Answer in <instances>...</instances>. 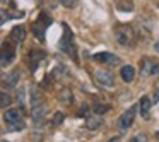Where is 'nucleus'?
<instances>
[{
	"label": "nucleus",
	"mask_w": 159,
	"mask_h": 142,
	"mask_svg": "<svg viewBox=\"0 0 159 142\" xmlns=\"http://www.w3.org/2000/svg\"><path fill=\"white\" fill-rule=\"evenodd\" d=\"M116 39L120 45H132L135 39V33L130 26H120L116 28Z\"/></svg>",
	"instance_id": "nucleus-6"
},
{
	"label": "nucleus",
	"mask_w": 159,
	"mask_h": 142,
	"mask_svg": "<svg viewBox=\"0 0 159 142\" xmlns=\"http://www.w3.org/2000/svg\"><path fill=\"white\" fill-rule=\"evenodd\" d=\"M93 110H94L96 115H103V113H106V111L110 110V106H108V104H103V103H96L93 106Z\"/></svg>",
	"instance_id": "nucleus-18"
},
{
	"label": "nucleus",
	"mask_w": 159,
	"mask_h": 142,
	"mask_svg": "<svg viewBox=\"0 0 159 142\" xmlns=\"http://www.w3.org/2000/svg\"><path fill=\"white\" fill-rule=\"evenodd\" d=\"M7 17H9V14H5V12L0 9V26H2L5 21H7Z\"/></svg>",
	"instance_id": "nucleus-23"
},
{
	"label": "nucleus",
	"mask_w": 159,
	"mask_h": 142,
	"mask_svg": "<svg viewBox=\"0 0 159 142\" xmlns=\"http://www.w3.org/2000/svg\"><path fill=\"white\" fill-rule=\"evenodd\" d=\"M63 121V113H60V111H57L55 115H53V125H60Z\"/></svg>",
	"instance_id": "nucleus-20"
},
{
	"label": "nucleus",
	"mask_w": 159,
	"mask_h": 142,
	"mask_svg": "<svg viewBox=\"0 0 159 142\" xmlns=\"http://www.w3.org/2000/svg\"><path fill=\"white\" fill-rule=\"evenodd\" d=\"M93 60L101 62V63H106V65H118V63H120V58H118L116 55H113V53H106V52L93 55Z\"/></svg>",
	"instance_id": "nucleus-9"
},
{
	"label": "nucleus",
	"mask_w": 159,
	"mask_h": 142,
	"mask_svg": "<svg viewBox=\"0 0 159 142\" xmlns=\"http://www.w3.org/2000/svg\"><path fill=\"white\" fill-rule=\"evenodd\" d=\"M11 103H12V98L9 96V94H5V93L0 91V108H7Z\"/></svg>",
	"instance_id": "nucleus-17"
},
{
	"label": "nucleus",
	"mask_w": 159,
	"mask_h": 142,
	"mask_svg": "<svg viewBox=\"0 0 159 142\" xmlns=\"http://www.w3.org/2000/svg\"><path fill=\"white\" fill-rule=\"evenodd\" d=\"M154 50L159 53V41H156V45H154Z\"/></svg>",
	"instance_id": "nucleus-25"
},
{
	"label": "nucleus",
	"mask_w": 159,
	"mask_h": 142,
	"mask_svg": "<svg viewBox=\"0 0 159 142\" xmlns=\"http://www.w3.org/2000/svg\"><path fill=\"white\" fill-rule=\"evenodd\" d=\"M140 115L144 118H147L149 117V111H151V106H152V101H151V98L149 96H142V99H140Z\"/></svg>",
	"instance_id": "nucleus-14"
},
{
	"label": "nucleus",
	"mask_w": 159,
	"mask_h": 142,
	"mask_svg": "<svg viewBox=\"0 0 159 142\" xmlns=\"http://www.w3.org/2000/svg\"><path fill=\"white\" fill-rule=\"evenodd\" d=\"M31 115H33L34 125L43 123V120L46 117V103L36 87H33V91H31Z\"/></svg>",
	"instance_id": "nucleus-1"
},
{
	"label": "nucleus",
	"mask_w": 159,
	"mask_h": 142,
	"mask_svg": "<svg viewBox=\"0 0 159 142\" xmlns=\"http://www.w3.org/2000/svg\"><path fill=\"white\" fill-rule=\"evenodd\" d=\"M58 2L63 5V7H67V9L75 7V4H77V0H58Z\"/></svg>",
	"instance_id": "nucleus-19"
},
{
	"label": "nucleus",
	"mask_w": 159,
	"mask_h": 142,
	"mask_svg": "<svg viewBox=\"0 0 159 142\" xmlns=\"http://www.w3.org/2000/svg\"><path fill=\"white\" fill-rule=\"evenodd\" d=\"M135 115H137V106H130V108H128V110L120 117L118 125H120V128H121L123 132L127 130V128H130V125L134 123V120H135Z\"/></svg>",
	"instance_id": "nucleus-7"
},
{
	"label": "nucleus",
	"mask_w": 159,
	"mask_h": 142,
	"mask_svg": "<svg viewBox=\"0 0 159 142\" xmlns=\"http://www.w3.org/2000/svg\"><path fill=\"white\" fill-rule=\"evenodd\" d=\"M24 38H26V29L22 28V26H16V28H12V31H11V39L14 43H21V41H24Z\"/></svg>",
	"instance_id": "nucleus-13"
},
{
	"label": "nucleus",
	"mask_w": 159,
	"mask_h": 142,
	"mask_svg": "<svg viewBox=\"0 0 159 142\" xmlns=\"http://www.w3.org/2000/svg\"><path fill=\"white\" fill-rule=\"evenodd\" d=\"M46 57V53L43 52V50H36V48H33L31 52H29V63H31V70H36V67H38V63L41 62L43 58Z\"/></svg>",
	"instance_id": "nucleus-10"
},
{
	"label": "nucleus",
	"mask_w": 159,
	"mask_h": 142,
	"mask_svg": "<svg viewBox=\"0 0 159 142\" xmlns=\"http://www.w3.org/2000/svg\"><path fill=\"white\" fill-rule=\"evenodd\" d=\"M4 120L12 130H22L24 128V120H22V115L19 110L16 108H7L4 113Z\"/></svg>",
	"instance_id": "nucleus-3"
},
{
	"label": "nucleus",
	"mask_w": 159,
	"mask_h": 142,
	"mask_svg": "<svg viewBox=\"0 0 159 142\" xmlns=\"http://www.w3.org/2000/svg\"><path fill=\"white\" fill-rule=\"evenodd\" d=\"M101 123H103V120L99 118V115H96V117H87V118H86V127L89 128V130L98 128Z\"/></svg>",
	"instance_id": "nucleus-16"
},
{
	"label": "nucleus",
	"mask_w": 159,
	"mask_h": 142,
	"mask_svg": "<svg viewBox=\"0 0 159 142\" xmlns=\"http://www.w3.org/2000/svg\"><path fill=\"white\" fill-rule=\"evenodd\" d=\"M94 77H96L98 82L103 84V86H106V87L115 84V77H113V74H111L110 70H104V69L96 70V72H94Z\"/></svg>",
	"instance_id": "nucleus-8"
},
{
	"label": "nucleus",
	"mask_w": 159,
	"mask_h": 142,
	"mask_svg": "<svg viewBox=\"0 0 159 142\" xmlns=\"http://www.w3.org/2000/svg\"><path fill=\"white\" fill-rule=\"evenodd\" d=\"M60 50L63 53H67L70 58L77 60V48H75V43H74V34L67 24H63V36L60 39Z\"/></svg>",
	"instance_id": "nucleus-2"
},
{
	"label": "nucleus",
	"mask_w": 159,
	"mask_h": 142,
	"mask_svg": "<svg viewBox=\"0 0 159 142\" xmlns=\"http://www.w3.org/2000/svg\"><path fill=\"white\" fill-rule=\"evenodd\" d=\"M52 24V19L48 17V16L45 14V12H41L39 14V17L36 19V22L33 24V33H34V36L38 39H45V33H46V28Z\"/></svg>",
	"instance_id": "nucleus-5"
},
{
	"label": "nucleus",
	"mask_w": 159,
	"mask_h": 142,
	"mask_svg": "<svg viewBox=\"0 0 159 142\" xmlns=\"http://www.w3.org/2000/svg\"><path fill=\"white\" fill-rule=\"evenodd\" d=\"M19 80V72L14 70V72L7 74V76H0V84L4 87H14Z\"/></svg>",
	"instance_id": "nucleus-12"
},
{
	"label": "nucleus",
	"mask_w": 159,
	"mask_h": 142,
	"mask_svg": "<svg viewBox=\"0 0 159 142\" xmlns=\"http://www.w3.org/2000/svg\"><path fill=\"white\" fill-rule=\"evenodd\" d=\"M142 74L144 76H159V62L145 60L142 63Z\"/></svg>",
	"instance_id": "nucleus-11"
},
{
	"label": "nucleus",
	"mask_w": 159,
	"mask_h": 142,
	"mask_svg": "<svg viewBox=\"0 0 159 142\" xmlns=\"http://www.w3.org/2000/svg\"><path fill=\"white\" fill-rule=\"evenodd\" d=\"M60 99H62V101H69V103H70V101H72V94H70V91L69 89H63Z\"/></svg>",
	"instance_id": "nucleus-21"
},
{
	"label": "nucleus",
	"mask_w": 159,
	"mask_h": 142,
	"mask_svg": "<svg viewBox=\"0 0 159 142\" xmlns=\"http://www.w3.org/2000/svg\"><path fill=\"white\" fill-rule=\"evenodd\" d=\"M0 2H5V0H0Z\"/></svg>",
	"instance_id": "nucleus-26"
},
{
	"label": "nucleus",
	"mask_w": 159,
	"mask_h": 142,
	"mask_svg": "<svg viewBox=\"0 0 159 142\" xmlns=\"http://www.w3.org/2000/svg\"><path fill=\"white\" fill-rule=\"evenodd\" d=\"M110 142H121V140L118 137H113V139H110Z\"/></svg>",
	"instance_id": "nucleus-24"
},
{
	"label": "nucleus",
	"mask_w": 159,
	"mask_h": 142,
	"mask_svg": "<svg viewBox=\"0 0 159 142\" xmlns=\"http://www.w3.org/2000/svg\"><path fill=\"white\" fill-rule=\"evenodd\" d=\"M120 74H121V79H123L125 82H132L134 77H135V69L132 65H125V67H121Z\"/></svg>",
	"instance_id": "nucleus-15"
},
{
	"label": "nucleus",
	"mask_w": 159,
	"mask_h": 142,
	"mask_svg": "<svg viewBox=\"0 0 159 142\" xmlns=\"http://www.w3.org/2000/svg\"><path fill=\"white\" fill-rule=\"evenodd\" d=\"M130 142H147V137H145L144 134H139V135H135Z\"/></svg>",
	"instance_id": "nucleus-22"
},
{
	"label": "nucleus",
	"mask_w": 159,
	"mask_h": 142,
	"mask_svg": "<svg viewBox=\"0 0 159 142\" xmlns=\"http://www.w3.org/2000/svg\"><path fill=\"white\" fill-rule=\"evenodd\" d=\"M16 58V48L12 45V39L9 38L7 41L2 43L0 46V67H5L9 63H12Z\"/></svg>",
	"instance_id": "nucleus-4"
}]
</instances>
